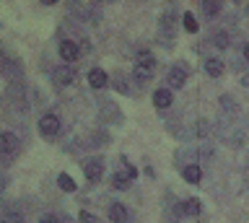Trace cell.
I'll return each mask as SVG.
<instances>
[{
  "instance_id": "14",
  "label": "cell",
  "mask_w": 249,
  "mask_h": 223,
  "mask_svg": "<svg viewBox=\"0 0 249 223\" xmlns=\"http://www.w3.org/2000/svg\"><path fill=\"white\" fill-rule=\"evenodd\" d=\"M57 184H60V189H65V192H75V182L70 179L68 174H60L57 176Z\"/></svg>"
},
{
  "instance_id": "19",
  "label": "cell",
  "mask_w": 249,
  "mask_h": 223,
  "mask_svg": "<svg viewBox=\"0 0 249 223\" xmlns=\"http://www.w3.org/2000/svg\"><path fill=\"white\" fill-rule=\"evenodd\" d=\"M213 44H215L218 50H226V47H229V34H223V32L215 34V42H213Z\"/></svg>"
},
{
  "instance_id": "24",
  "label": "cell",
  "mask_w": 249,
  "mask_h": 223,
  "mask_svg": "<svg viewBox=\"0 0 249 223\" xmlns=\"http://www.w3.org/2000/svg\"><path fill=\"white\" fill-rule=\"evenodd\" d=\"M247 11H249V8H247Z\"/></svg>"
},
{
  "instance_id": "22",
  "label": "cell",
  "mask_w": 249,
  "mask_h": 223,
  "mask_svg": "<svg viewBox=\"0 0 249 223\" xmlns=\"http://www.w3.org/2000/svg\"><path fill=\"white\" fill-rule=\"evenodd\" d=\"M124 176H127V179H135V176H138V172H135L132 166H127V164H124Z\"/></svg>"
},
{
  "instance_id": "6",
  "label": "cell",
  "mask_w": 249,
  "mask_h": 223,
  "mask_svg": "<svg viewBox=\"0 0 249 223\" xmlns=\"http://www.w3.org/2000/svg\"><path fill=\"white\" fill-rule=\"evenodd\" d=\"M171 91L169 88H159V91H153V104H156V109H169L171 106Z\"/></svg>"
},
{
  "instance_id": "9",
  "label": "cell",
  "mask_w": 249,
  "mask_h": 223,
  "mask_svg": "<svg viewBox=\"0 0 249 223\" xmlns=\"http://www.w3.org/2000/svg\"><path fill=\"white\" fill-rule=\"evenodd\" d=\"M109 218H112L114 223H124L127 221V207H124L122 203H114L112 207H109Z\"/></svg>"
},
{
  "instance_id": "23",
  "label": "cell",
  "mask_w": 249,
  "mask_h": 223,
  "mask_svg": "<svg viewBox=\"0 0 249 223\" xmlns=\"http://www.w3.org/2000/svg\"><path fill=\"white\" fill-rule=\"evenodd\" d=\"M244 57H247V63H249V44L244 47Z\"/></svg>"
},
{
  "instance_id": "2",
  "label": "cell",
  "mask_w": 249,
  "mask_h": 223,
  "mask_svg": "<svg viewBox=\"0 0 249 223\" xmlns=\"http://www.w3.org/2000/svg\"><path fill=\"white\" fill-rule=\"evenodd\" d=\"M83 172H86V179L89 182H99L104 176V164H101V158H89L83 164Z\"/></svg>"
},
{
  "instance_id": "15",
  "label": "cell",
  "mask_w": 249,
  "mask_h": 223,
  "mask_svg": "<svg viewBox=\"0 0 249 223\" xmlns=\"http://www.w3.org/2000/svg\"><path fill=\"white\" fill-rule=\"evenodd\" d=\"M182 26H184L190 34H195V32H197V21H195V16H192V13H184V16H182Z\"/></svg>"
},
{
  "instance_id": "7",
  "label": "cell",
  "mask_w": 249,
  "mask_h": 223,
  "mask_svg": "<svg viewBox=\"0 0 249 223\" xmlns=\"http://www.w3.org/2000/svg\"><path fill=\"white\" fill-rule=\"evenodd\" d=\"M166 83L171 88H182L184 83H187V73L182 70V68H171L169 75H166Z\"/></svg>"
},
{
  "instance_id": "17",
  "label": "cell",
  "mask_w": 249,
  "mask_h": 223,
  "mask_svg": "<svg viewBox=\"0 0 249 223\" xmlns=\"http://www.w3.org/2000/svg\"><path fill=\"white\" fill-rule=\"evenodd\" d=\"M151 75H153L151 68H145V65H140V63L135 65V78H138V81H148Z\"/></svg>"
},
{
  "instance_id": "12",
  "label": "cell",
  "mask_w": 249,
  "mask_h": 223,
  "mask_svg": "<svg viewBox=\"0 0 249 223\" xmlns=\"http://www.w3.org/2000/svg\"><path fill=\"white\" fill-rule=\"evenodd\" d=\"M182 210H184L187 215H200V210H202V205H200V200H197V197H190V200H184Z\"/></svg>"
},
{
  "instance_id": "3",
  "label": "cell",
  "mask_w": 249,
  "mask_h": 223,
  "mask_svg": "<svg viewBox=\"0 0 249 223\" xmlns=\"http://www.w3.org/2000/svg\"><path fill=\"white\" fill-rule=\"evenodd\" d=\"M18 145H21V140L13 133H3V135H0V151H3L5 158H11L13 153L18 151Z\"/></svg>"
},
{
  "instance_id": "16",
  "label": "cell",
  "mask_w": 249,
  "mask_h": 223,
  "mask_svg": "<svg viewBox=\"0 0 249 223\" xmlns=\"http://www.w3.org/2000/svg\"><path fill=\"white\" fill-rule=\"evenodd\" d=\"M127 184H130V179L124 174H114L112 176V187L114 189H127Z\"/></svg>"
},
{
  "instance_id": "21",
  "label": "cell",
  "mask_w": 249,
  "mask_h": 223,
  "mask_svg": "<svg viewBox=\"0 0 249 223\" xmlns=\"http://www.w3.org/2000/svg\"><path fill=\"white\" fill-rule=\"evenodd\" d=\"M39 223H60V221H57V215H50V213H47V215H42V218H39Z\"/></svg>"
},
{
  "instance_id": "20",
  "label": "cell",
  "mask_w": 249,
  "mask_h": 223,
  "mask_svg": "<svg viewBox=\"0 0 249 223\" xmlns=\"http://www.w3.org/2000/svg\"><path fill=\"white\" fill-rule=\"evenodd\" d=\"M78 218H81V223H99V218H96V215H91V213H83V210H81V215H78Z\"/></svg>"
},
{
  "instance_id": "5",
  "label": "cell",
  "mask_w": 249,
  "mask_h": 223,
  "mask_svg": "<svg viewBox=\"0 0 249 223\" xmlns=\"http://www.w3.org/2000/svg\"><path fill=\"white\" fill-rule=\"evenodd\" d=\"M78 55H81V50H78L75 42H60V57L65 63H75Z\"/></svg>"
},
{
  "instance_id": "1",
  "label": "cell",
  "mask_w": 249,
  "mask_h": 223,
  "mask_svg": "<svg viewBox=\"0 0 249 223\" xmlns=\"http://www.w3.org/2000/svg\"><path fill=\"white\" fill-rule=\"evenodd\" d=\"M39 133L44 137H54L60 133V120L54 117V114H44V117L39 120Z\"/></svg>"
},
{
  "instance_id": "13",
  "label": "cell",
  "mask_w": 249,
  "mask_h": 223,
  "mask_svg": "<svg viewBox=\"0 0 249 223\" xmlns=\"http://www.w3.org/2000/svg\"><path fill=\"white\" fill-rule=\"evenodd\" d=\"M202 13H205V16H215L218 11H221V3H215V0H202Z\"/></svg>"
},
{
  "instance_id": "10",
  "label": "cell",
  "mask_w": 249,
  "mask_h": 223,
  "mask_svg": "<svg viewBox=\"0 0 249 223\" xmlns=\"http://www.w3.org/2000/svg\"><path fill=\"white\" fill-rule=\"evenodd\" d=\"M205 73L210 75V78H218V75H223V63H221L218 57L205 60Z\"/></svg>"
},
{
  "instance_id": "8",
  "label": "cell",
  "mask_w": 249,
  "mask_h": 223,
  "mask_svg": "<svg viewBox=\"0 0 249 223\" xmlns=\"http://www.w3.org/2000/svg\"><path fill=\"white\" fill-rule=\"evenodd\" d=\"M54 83L57 86H68V83H73V68L70 65H62L54 70Z\"/></svg>"
},
{
  "instance_id": "4",
  "label": "cell",
  "mask_w": 249,
  "mask_h": 223,
  "mask_svg": "<svg viewBox=\"0 0 249 223\" xmlns=\"http://www.w3.org/2000/svg\"><path fill=\"white\" fill-rule=\"evenodd\" d=\"M86 81L91 83V88H104L107 83H109V75L101 70V68H91L89 75H86Z\"/></svg>"
},
{
  "instance_id": "11",
  "label": "cell",
  "mask_w": 249,
  "mask_h": 223,
  "mask_svg": "<svg viewBox=\"0 0 249 223\" xmlns=\"http://www.w3.org/2000/svg\"><path fill=\"white\" fill-rule=\"evenodd\" d=\"M182 176H184L190 184H197V182L202 179V172H200V166H184V169H182Z\"/></svg>"
},
{
  "instance_id": "18",
  "label": "cell",
  "mask_w": 249,
  "mask_h": 223,
  "mask_svg": "<svg viewBox=\"0 0 249 223\" xmlns=\"http://www.w3.org/2000/svg\"><path fill=\"white\" fill-rule=\"evenodd\" d=\"M3 223H23V215H21V213H11V210H8V213L3 215Z\"/></svg>"
}]
</instances>
